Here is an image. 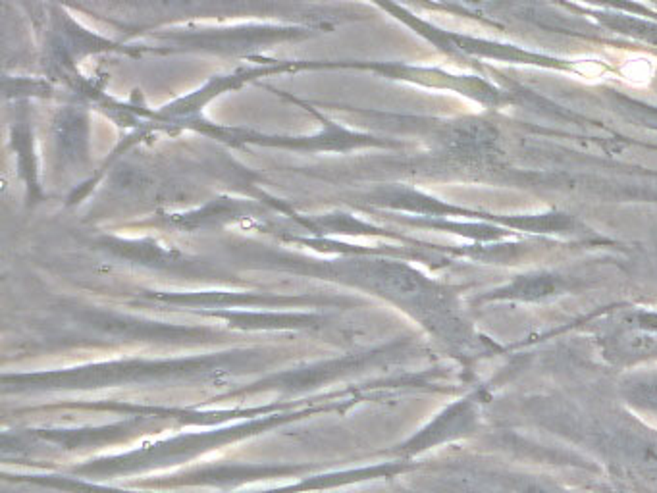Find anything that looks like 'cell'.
<instances>
[{"label": "cell", "instance_id": "obj_1", "mask_svg": "<svg viewBox=\"0 0 657 493\" xmlns=\"http://www.w3.org/2000/svg\"><path fill=\"white\" fill-rule=\"evenodd\" d=\"M530 493H549V492H540V489H534V492H530Z\"/></svg>", "mask_w": 657, "mask_h": 493}]
</instances>
